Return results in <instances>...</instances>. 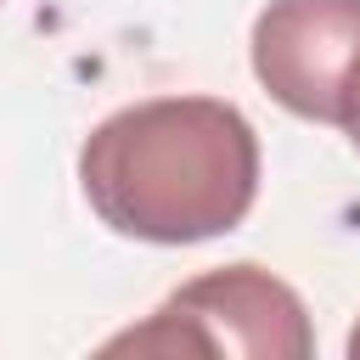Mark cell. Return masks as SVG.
Wrapping results in <instances>:
<instances>
[{
    "mask_svg": "<svg viewBox=\"0 0 360 360\" xmlns=\"http://www.w3.org/2000/svg\"><path fill=\"white\" fill-rule=\"evenodd\" d=\"M79 186L118 236L208 242L236 231L259 197V135L219 96H152L84 135Z\"/></svg>",
    "mask_w": 360,
    "mask_h": 360,
    "instance_id": "cell-1",
    "label": "cell"
},
{
    "mask_svg": "<svg viewBox=\"0 0 360 360\" xmlns=\"http://www.w3.org/2000/svg\"><path fill=\"white\" fill-rule=\"evenodd\" d=\"M107 354H225V360H309L315 326L304 298L259 270L225 264L174 287L141 326L101 343Z\"/></svg>",
    "mask_w": 360,
    "mask_h": 360,
    "instance_id": "cell-2",
    "label": "cell"
},
{
    "mask_svg": "<svg viewBox=\"0 0 360 360\" xmlns=\"http://www.w3.org/2000/svg\"><path fill=\"white\" fill-rule=\"evenodd\" d=\"M354 62H360V0H270L253 17L259 84L309 124H338V101Z\"/></svg>",
    "mask_w": 360,
    "mask_h": 360,
    "instance_id": "cell-3",
    "label": "cell"
},
{
    "mask_svg": "<svg viewBox=\"0 0 360 360\" xmlns=\"http://www.w3.org/2000/svg\"><path fill=\"white\" fill-rule=\"evenodd\" d=\"M338 129L354 141V152H360V62H354V73H349V84H343V101H338Z\"/></svg>",
    "mask_w": 360,
    "mask_h": 360,
    "instance_id": "cell-4",
    "label": "cell"
},
{
    "mask_svg": "<svg viewBox=\"0 0 360 360\" xmlns=\"http://www.w3.org/2000/svg\"><path fill=\"white\" fill-rule=\"evenodd\" d=\"M349 360H360V321H354V332H349Z\"/></svg>",
    "mask_w": 360,
    "mask_h": 360,
    "instance_id": "cell-5",
    "label": "cell"
}]
</instances>
